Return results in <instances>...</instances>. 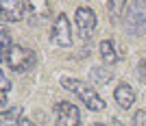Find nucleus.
<instances>
[{
  "mask_svg": "<svg viewBox=\"0 0 146 126\" xmlns=\"http://www.w3.org/2000/svg\"><path fill=\"white\" fill-rule=\"evenodd\" d=\"M124 28L133 37H140L146 33V2L144 0L129 2L127 11H124Z\"/></svg>",
  "mask_w": 146,
  "mask_h": 126,
  "instance_id": "f03ea898",
  "label": "nucleus"
},
{
  "mask_svg": "<svg viewBox=\"0 0 146 126\" xmlns=\"http://www.w3.org/2000/svg\"><path fill=\"white\" fill-rule=\"evenodd\" d=\"M74 24H76V30H79V35L83 39H90L94 35V30H96V13H94V9L81 5L74 13Z\"/></svg>",
  "mask_w": 146,
  "mask_h": 126,
  "instance_id": "39448f33",
  "label": "nucleus"
},
{
  "mask_svg": "<svg viewBox=\"0 0 146 126\" xmlns=\"http://www.w3.org/2000/svg\"><path fill=\"white\" fill-rule=\"evenodd\" d=\"M113 98H116L120 109H131L135 102V89L129 83H118L113 89Z\"/></svg>",
  "mask_w": 146,
  "mask_h": 126,
  "instance_id": "6e6552de",
  "label": "nucleus"
},
{
  "mask_svg": "<svg viewBox=\"0 0 146 126\" xmlns=\"http://www.w3.org/2000/svg\"><path fill=\"white\" fill-rule=\"evenodd\" d=\"M140 67H142V76H144V80H146V61H142Z\"/></svg>",
  "mask_w": 146,
  "mask_h": 126,
  "instance_id": "a211bd4d",
  "label": "nucleus"
},
{
  "mask_svg": "<svg viewBox=\"0 0 146 126\" xmlns=\"http://www.w3.org/2000/svg\"><path fill=\"white\" fill-rule=\"evenodd\" d=\"M18 126H35V124H33L31 120H26V117H20V120H18Z\"/></svg>",
  "mask_w": 146,
  "mask_h": 126,
  "instance_id": "dca6fc26",
  "label": "nucleus"
},
{
  "mask_svg": "<svg viewBox=\"0 0 146 126\" xmlns=\"http://www.w3.org/2000/svg\"><path fill=\"white\" fill-rule=\"evenodd\" d=\"M50 42L55 46H61V48H70L72 46V26H70V20H68L66 13L57 15L52 30H50Z\"/></svg>",
  "mask_w": 146,
  "mask_h": 126,
  "instance_id": "20e7f679",
  "label": "nucleus"
},
{
  "mask_svg": "<svg viewBox=\"0 0 146 126\" xmlns=\"http://www.w3.org/2000/svg\"><path fill=\"white\" fill-rule=\"evenodd\" d=\"M29 11L39 18H48V2H29Z\"/></svg>",
  "mask_w": 146,
  "mask_h": 126,
  "instance_id": "ddd939ff",
  "label": "nucleus"
},
{
  "mask_svg": "<svg viewBox=\"0 0 146 126\" xmlns=\"http://www.w3.org/2000/svg\"><path fill=\"white\" fill-rule=\"evenodd\" d=\"M0 87H2V96H7L11 91V80L5 76V72H0Z\"/></svg>",
  "mask_w": 146,
  "mask_h": 126,
  "instance_id": "2eb2a0df",
  "label": "nucleus"
},
{
  "mask_svg": "<svg viewBox=\"0 0 146 126\" xmlns=\"http://www.w3.org/2000/svg\"><path fill=\"white\" fill-rule=\"evenodd\" d=\"M90 78H92V85H107L113 78V72L109 67H92Z\"/></svg>",
  "mask_w": 146,
  "mask_h": 126,
  "instance_id": "9d476101",
  "label": "nucleus"
},
{
  "mask_svg": "<svg viewBox=\"0 0 146 126\" xmlns=\"http://www.w3.org/2000/svg\"><path fill=\"white\" fill-rule=\"evenodd\" d=\"M2 63H7V67L13 72H31L37 65V54L35 50L24 48V46H13Z\"/></svg>",
  "mask_w": 146,
  "mask_h": 126,
  "instance_id": "7ed1b4c3",
  "label": "nucleus"
},
{
  "mask_svg": "<svg viewBox=\"0 0 146 126\" xmlns=\"http://www.w3.org/2000/svg\"><path fill=\"white\" fill-rule=\"evenodd\" d=\"M11 48H13V46H11V33L2 26V28H0V50H2L0 57H2V61H5V57L9 54V50H11Z\"/></svg>",
  "mask_w": 146,
  "mask_h": 126,
  "instance_id": "9b49d317",
  "label": "nucleus"
},
{
  "mask_svg": "<svg viewBox=\"0 0 146 126\" xmlns=\"http://www.w3.org/2000/svg\"><path fill=\"white\" fill-rule=\"evenodd\" d=\"M98 50H100V59L105 61V65L111 67L120 61V52L116 48V42H111V39H103L100 46H98Z\"/></svg>",
  "mask_w": 146,
  "mask_h": 126,
  "instance_id": "1a4fd4ad",
  "label": "nucleus"
},
{
  "mask_svg": "<svg viewBox=\"0 0 146 126\" xmlns=\"http://www.w3.org/2000/svg\"><path fill=\"white\" fill-rule=\"evenodd\" d=\"M2 126H11V122H2Z\"/></svg>",
  "mask_w": 146,
  "mask_h": 126,
  "instance_id": "6ab92c4d",
  "label": "nucleus"
},
{
  "mask_svg": "<svg viewBox=\"0 0 146 126\" xmlns=\"http://www.w3.org/2000/svg\"><path fill=\"white\" fill-rule=\"evenodd\" d=\"M94 126H105V124H100V122H98V124H94Z\"/></svg>",
  "mask_w": 146,
  "mask_h": 126,
  "instance_id": "aec40b11",
  "label": "nucleus"
},
{
  "mask_svg": "<svg viewBox=\"0 0 146 126\" xmlns=\"http://www.w3.org/2000/svg\"><path fill=\"white\" fill-rule=\"evenodd\" d=\"M109 126H127V124H124V122H120V120H118V117H111Z\"/></svg>",
  "mask_w": 146,
  "mask_h": 126,
  "instance_id": "f3484780",
  "label": "nucleus"
},
{
  "mask_svg": "<svg viewBox=\"0 0 146 126\" xmlns=\"http://www.w3.org/2000/svg\"><path fill=\"white\" fill-rule=\"evenodd\" d=\"M55 126H81V111L74 102L61 100L55 107Z\"/></svg>",
  "mask_w": 146,
  "mask_h": 126,
  "instance_id": "423d86ee",
  "label": "nucleus"
},
{
  "mask_svg": "<svg viewBox=\"0 0 146 126\" xmlns=\"http://www.w3.org/2000/svg\"><path fill=\"white\" fill-rule=\"evenodd\" d=\"M127 7H129V2H124V0H118V2H109V5H107V9L111 11V20L116 22L120 15H124L122 11H127Z\"/></svg>",
  "mask_w": 146,
  "mask_h": 126,
  "instance_id": "f8f14e48",
  "label": "nucleus"
},
{
  "mask_svg": "<svg viewBox=\"0 0 146 126\" xmlns=\"http://www.w3.org/2000/svg\"><path fill=\"white\" fill-rule=\"evenodd\" d=\"M26 11H29V2H22V0H2L0 2V13L5 22H20Z\"/></svg>",
  "mask_w": 146,
  "mask_h": 126,
  "instance_id": "0eeeda50",
  "label": "nucleus"
},
{
  "mask_svg": "<svg viewBox=\"0 0 146 126\" xmlns=\"http://www.w3.org/2000/svg\"><path fill=\"white\" fill-rule=\"evenodd\" d=\"M133 126H146V111H144V109L135 111V115H133Z\"/></svg>",
  "mask_w": 146,
  "mask_h": 126,
  "instance_id": "4468645a",
  "label": "nucleus"
},
{
  "mask_svg": "<svg viewBox=\"0 0 146 126\" xmlns=\"http://www.w3.org/2000/svg\"><path fill=\"white\" fill-rule=\"evenodd\" d=\"M61 87L68 91H72L90 111H103L105 109V100L98 96V91L92 87L90 83L81 80V78H72V76H63L61 78Z\"/></svg>",
  "mask_w": 146,
  "mask_h": 126,
  "instance_id": "f257e3e1",
  "label": "nucleus"
}]
</instances>
